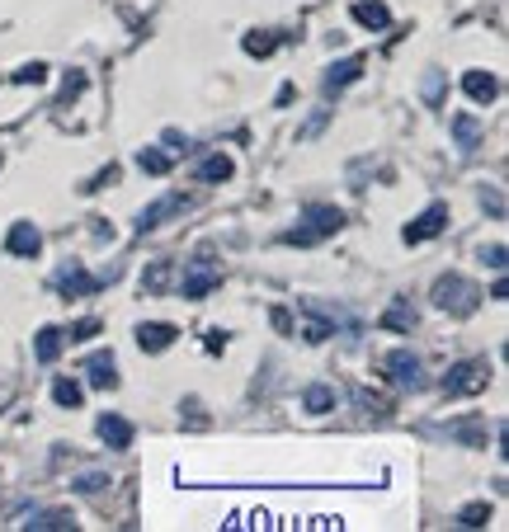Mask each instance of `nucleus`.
I'll return each mask as SVG.
<instances>
[{
    "label": "nucleus",
    "instance_id": "obj_2",
    "mask_svg": "<svg viewBox=\"0 0 509 532\" xmlns=\"http://www.w3.org/2000/svg\"><path fill=\"white\" fill-rule=\"evenodd\" d=\"M434 307L453 311V315H472L476 302H481V292H476V282H467L463 274H439L434 278Z\"/></svg>",
    "mask_w": 509,
    "mask_h": 532
},
{
    "label": "nucleus",
    "instance_id": "obj_32",
    "mask_svg": "<svg viewBox=\"0 0 509 532\" xmlns=\"http://www.w3.org/2000/svg\"><path fill=\"white\" fill-rule=\"evenodd\" d=\"M113 179H119V170H113V165H109V170H100V175H94V179H90V184H80V189H86V193H94V189H104V184H113Z\"/></svg>",
    "mask_w": 509,
    "mask_h": 532
},
{
    "label": "nucleus",
    "instance_id": "obj_34",
    "mask_svg": "<svg viewBox=\"0 0 509 532\" xmlns=\"http://www.w3.org/2000/svg\"><path fill=\"white\" fill-rule=\"evenodd\" d=\"M80 90H86V76H80V71H71V76H67V86H62V99H76Z\"/></svg>",
    "mask_w": 509,
    "mask_h": 532
},
{
    "label": "nucleus",
    "instance_id": "obj_10",
    "mask_svg": "<svg viewBox=\"0 0 509 532\" xmlns=\"http://www.w3.org/2000/svg\"><path fill=\"white\" fill-rule=\"evenodd\" d=\"M175 212H185V198H179V193L160 198V203H152V208H142V212H137V231L146 236V231H156L166 217H175Z\"/></svg>",
    "mask_w": 509,
    "mask_h": 532
},
{
    "label": "nucleus",
    "instance_id": "obj_3",
    "mask_svg": "<svg viewBox=\"0 0 509 532\" xmlns=\"http://www.w3.org/2000/svg\"><path fill=\"white\" fill-rule=\"evenodd\" d=\"M490 381V368L481 358H467V363H457V368L443 377V396H476Z\"/></svg>",
    "mask_w": 509,
    "mask_h": 532
},
{
    "label": "nucleus",
    "instance_id": "obj_8",
    "mask_svg": "<svg viewBox=\"0 0 509 532\" xmlns=\"http://www.w3.org/2000/svg\"><path fill=\"white\" fill-rule=\"evenodd\" d=\"M53 282H57V292H62V297H86V292L100 288V278H90L86 269H80V264H62Z\"/></svg>",
    "mask_w": 509,
    "mask_h": 532
},
{
    "label": "nucleus",
    "instance_id": "obj_14",
    "mask_svg": "<svg viewBox=\"0 0 509 532\" xmlns=\"http://www.w3.org/2000/svg\"><path fill=\"white\" fill-rule=\"evenodd\" d=\"M119 363H113V354H90L86 358V372H90V387H119Z\"/></svg>",
    "mask_w": 509,
    "mask_h": 532
},
{
    "label": "nucleus",
    "instance_id": "obj_12",
    "mask_svg": "<svg viewBox=\"0 0 509 532\" xmlns=\"http://www.w3.org/2000/svg\"><path fill=\"white\" fill-rule=\"evenodd\" d=\"M463 90H467V99H476V104H490V99L500 94V80L490 76V71H467L463 76Z\"/></svg>",
    "mask_w": 509,
    "mask_h": 532
},
{
    "label": "nucleus",
    "instance_id": "obj_20",
    "mask_svg": "<svg viewBox=\"0 0 509 532\" xmlns=\"http://www.w3.org/2000/svg\"><path fill=\"white\" fill-rule=\"evenodd\" d=\"M53 401H57L62 410H80V401H86V391H80V381H71V377H57V381H53Z\"/></svg>",
    "mask_w": 509,
    "mask_h": 532
},
{
    "label": "nucleus",
    "instance_id": "obj_13",
    "mask_svg": "<svg viewBox=\"0 0 509 532\" xmlns=\"http://www.w3.org/2000/svg\"><path fill=\"white\" fill-rule=\"evenodd\" d=\"M137 344L146 348V354H160V348H170V344H175V325H166V321L137 325Z\"/></svg>",
    "mask_w": 509,
    "mask_h": 532
},
{
    "label": "nucleus",
    "instance_id": "obj_1",
    "mask_svg": "<svg viewBox=\"0 0 509 532\" xmlns=\"http://www.w3.org/2000/svg\"><path fill=\"white\" fill-rule=\"evenodd\" d=\"M340 226H344V212H340V208H331V203H311V208L302 212V226L283 231V241H288V245H316L321 236H335Z\"/></svg>",
    "mask_w": 509,
    "mask_h": 532
},
{
    "label": "nucleus",
    "instance_id": "obj_4",
    "mask_svg": "<svg viewBox=\"0 0 509 532\" xmlns=\"http://www.w3.org/2000/svg\"><path fill=\"white\" fill-rule=\"evenodd\" d=\"M218 282H222V274L212 269L208 255H199V259H193L189 269H185V278H179V292H185L189 302H199V297H208L212 288H218Z\"/></svg>",
    "mask_w": 509,
    "mask_h": 532
},
{
    "label": "nucleus",
    "instance_id": "obj_5",
    "mask_svg": "<svg viewBox=\"0 0 509 532\" xmlns=\"http://www.w3.org/2000/svg\"><path fill=\"white\" fill-rule=\"evenodd\" d=\"M382 368H387V377L397 381V387H410V391L424 387V363L410 354V348H397V354H387Z\"/></svg>",
    "mask_w": 509,
    "mask_h": 532
},
{
    "label": "nucleus",
    "instance_id": "obj_6",
    "mask_svg": "<svg viewBox=\"0 0 509 532\" xmlns=\"http://www.w3.org/2000/svg\"><path fill=\"white\" fill-rule=\"evenodd\" d=\"M443 226H448V208H443V203H430L415 222L406 226V245H424V241H434Z\"/></svg>",
    "mask_w": 509,
    "mask_h": 532
},
{
    "label": "nucleus",
    "instance_id": "obj_18",
    "mask_svg": "<svg viewBox=\"0 0 509 532\" xmlns=\"http://www.w3.org/2000/svg\"><path fill=\"white\" fill-rule=\"evenodd\" d=\"M236 175V165H232V156H208L203 165H199V179H203V184H222V179H232Z\"/></svg>",
    "mask_w": 509,
    "mask_h": 532
},
{
    "label": "nucleus",
    "instance_id": "obj_33",
    "mask_svg": "<svg viewBox=\"0 0 509 532\" xmlns=\"http://www.w3.org/2000/svg\"><path fill=\"white\" fill-rule=\"evenodd\" d=\"M166 278H170V264H156V269L146 274V288H152V292H156V288H166Z\"/></svg>",
    "mask_w": 509,
    "mask_h": 532
},
{
    "label": "nucleus",
    "instance_id": "obj_29",
    "mask_svg": "<svg viewBox=\"0 0 509 532\" xmlns=\"http://www.w3.org/2000/svg\"><path fill=\"white\" fill-rule=\"evenodd\" d=\"M90 335H100V321H94V315H86V321L71 325V340H90Z\"/></svg>",
    "mask_w": 509,
    "mask_h": 532
},
{
    "label": "nucleus",
    "instance_id": "obj_23",
    "mask_svg": "<svg viewBox=\"0 0 509 532\" xmlns=\"http://www.w3.org/2000/svg\"><path fill=\"white\" fill-rule=\"evenodd\" d=\"M137 165H142L146 175H170V156L160 151V146H142V151H137Z\"/></svg>",
    "mask_w": 509,
    "mask_h": 532
},
{
    "label": "nucleus",
    "instance_id": "obj_16",
    "mask_svg": "<svg viewBox=\"0 0 509 532\" xmlns=\"http://www.w3.org/2000/svg\"><path fill=\"white\" fill-rule=\"evenodd\" d=\"M354 20L364 29H387L391 24V10L382 5V0H354Z\"/></svg>",
    "mask_w": 509,
    "mask_h": 532
},
{
    "label": "nucleus",
    "instance_id": "obj_22",
    "mask_svg": "<svg viewBox=\"0 0 509 532\" xmlns=\"http://www.w3.org/2000/svg\"><path fill=\"white\" fill-rule=\"evenodd\" d=\"M302 405H307L311 414H325V410H335V391L325 387V381H316V387L302 391Z\"/></svg>",
    "mask_w": 509,
    "mask_h": 532
},
{
    "label": "nucleus",
    "instance_id": "obj_11",
    "mask_svg": "<svg viewBox=\"0 0 509 532\" xmlns=\"http://www.w3.org/2000/svg\"><path fill=\"white\" fill-rule=\"evenodd\" d=\"M364 76V57H344V61H331L325 66V90H344L349 80Z\"/></svg>",
    "mask_w": 509,
    "mask_h": 532
},
{
    "label": "nucleus",
    "instance_id": "obj_15",
    "mask_svg": "<svg viewBox=\"0 0 509 532\" xmlns=\"http://www.w3.org/2000/svg\"><path fill=\"white\" fill-rule=\"evenodd\" d=\"M62 344H67V335H62L57 325H43V330H38V340H34V358H38V363H57Z\"/></svg>",
    "mask_w": 509,
    "mask_h": 532
},
{
    "label": "nucleus",
    "instance_id": "obj_7",
    "mask_svg": "<svg viewBox=\"0 0 509 532\" xmlns=\"http://www.w3.org/2000/svg\"><path fill=\"white\" fill-rule=\"evenodd\" d=\"M5 250L10 255H24V259H34L43 250V231L34 222H14L10 226V236H5Z\"/></svg>",
    "mask_w": 509,
    "mask_h": 532
},
{
    "label": "nucleus",
    "instance_id": "obj_30",
    "mask_svg": "<svg viewBox=\"0 0 509 532\" xmlns=\"http://www.w3.org/2000/svg\"><path fill=\"white\" fill-rule=\"evenodd\" d=\"M481 264H490V269H505V245H481Z\"/></svg>",
    "mask_w": 509,
    "mask_h": 532
},
{
    "label": "nucleus",
    "instance_id": "obj_27",
    "mask_svg": "<svg viewBox=\"0 0 509 532\" xmlns=\"http://www.w3.org/2000/svg\"><path fill=\"white\" fill-rule=\"evenodd\" d=\"M47 80V66L43 61H24L20 71H14V86H43Z\"/></svg>",
    "mask_w": 509,
    "mask_h": 532
},
{
    "label": "nucleus",
    "instance_id": "obj_31",
    "mask_svg": "<svg viewBox=\"0 0 509 532\" xmlns=\"http://www.w3.org/2000/svg\"><path fill=\"white\" fill-rule=\"evenodd\" d=\"M481 208H490V217H505V198H500L496 189H486V193H481Z\"/></svg>",
    "mask_w": 509,
    "mask_h": 532
},
{
    "label": "nucleus",
    "instance_id": "obj_28",
    "mask_svg": "<svg viewBox=\"0 0 509 532\" xmlns=\"http://www.w3.org/2000/svg\"><path fill=\"white\" fill-rule=\"evenodd\" d=\"M335 335V321H325V315H311L307 321V340L311 344H321V340H331Z\"/></svg>",
    "mask_w": 509,
    "mask_h": 532
},
{
    "label": "nucleus",
    "instance_id": "obj_25",
    "mask_svg": "<svg viewBox=\"0 0 509 532\" xmlns=\"http://www.w3.org/2000/svg\"><path fill=\"white\" fill-rule=\"evenodd\" d=\"M104 486H109V476H104V471H86V476H76V480H71V490H76V495H100Z\"/></svg>",
    "mask_w": 509,
    "mask_h": 532
},
{
    "label": "nucleus",
    "instance_id": "obj_19",
    "mask_svg": "<svg viewBox=\"0 0 509 532\" xmlns=\"http://www.w3.org/2000/svg\"><path fill=\"white\" fill-rule=\"evenodd\" d=\"M453 137H457V146H463V156H472L476 146H481V127H476V119H467V113H457V119H453Z\"/></svg>",
    "mask_w": 509,
    "mask_h": 532
},
{
    "label": "nucleus",
    "instance_id": "obj_24",
    "mask_svg": "<svg viewBox=\"0 0 509 532\" xmlns=\"http://www.w3.org/2000/svg\"><path fill=\"white\" fill-rule=\"evenodd\" d=\"M490 523V504L486 500H476V504H467L463 513H457V528H486Z\"/></svg>",
    "mask_w": 509,
    "mask_h": 532
},
{
    "label": "nucleus",
    "instance_id": "obj_9",
    "mask_svg": "<svg viewBox=\"0 0 509 532\" xmlns=\"http://www.w3.org/2000/svg\"><path fill=\"white\" fill-rule=\"evenodd\" d=\"M20 528H24V532H71L76 519H71L67 509H38V513H29Z\"/></svg>",
    "mask_w": 509,
    "mask_h": 532
},
{
    "label": "nucleus",
    "instance_id": "obj_21",
    "mask_svg": "<svg viewBox=\"0 0 509 532\" xmlns=\"http://www.w3.org/2000/svg\"><path fill=\"white\" fill-rule=\"evenodd\" d=\"M415 321H420V315H415V307H410V302H391L382 311V325L387 330H415Z\"/></svg>",
    "mask_w": 509,
    "mask_h": 532
},
{
    "label": "nucleus",
    "instance_id": "obj_17",
    "mask_svg": "<svg viewBox=\"0 0 509 532\" xmlns=\"http://www.w3.org/2000/svg\"><path fill=\"white\" fill-rule=\"evenodd\" d=\"M100 438L109 447H127V443H133V424L119 420V414H104V420H100Z\"/></svg>",
    "mask_w": 509,
    "mask_h": 532
},
{
    "label": "nucleus",
    "instance_id": "obj_26",
    "mask_svg": "<svg viewBox=\"0 0 509 532\" xmlns=\"http://www.w3.org/2000/svg\"><path fill=\"white\" fill-rule=\"evenodd\" d=\"M274 47H278L274 33H245V53H250V57H269Z\"/></svg>",
    "mask_w": 509,
    "mask_h": 532
}]
</instances>
